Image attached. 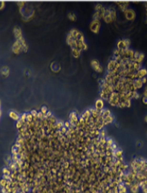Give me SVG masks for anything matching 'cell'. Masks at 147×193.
I'll return each instance as SVG.
<instances>
[{
    "instance_id": "cell-8",
    "label": "cell",
    "mask_w": 147,
    "mask_h": 193,
    "mask_svg": "<svg viewBox=\"0 0 147 193\" xmlns=\"http://www.w3.org/2000/svg\"><path fill=\"white\" fill-rule=\"evenodd\" d=\"M137 75V79H142L143 77H146L147 75V70L146 68H141L139 71L136 72Z\"/></svg>"
},
{
    "instance_id": "cell-48",
    "label": "cell",
    "mask_w": 147,
    "mask_h": 193,
    "mask_svg": "<svg viewBox=\"0 0 147 193\" xmlns=\"http://www.w3.org/2000/svg\"><path fill=\"white\" fill-rule=\"evenodd\" d=\"M146 13H147V8H146Z\"/></svg>"
},
{
    "instance_id": "cell-22",
    "label": "cell",
    "mask_w": 147,
    "mask_h": 193,
    "mask_svg": "<svg viewBox=\"0 0 147 193\" xmlns=\"http://www.w3.org/2000/svg\"><path fill=\"white\" fill-rule=\"evenodd\" d=\"M141 68H142V64L137 63V62H134V72H137V71H139Z\"/></svg>"
},
{
    "instance_id": "cell-23",
    "label": "cell",
    "mask_w": 147,
    "mask_h": 193,
    "mask_svg": "<svg viewBox=\"0 0 147 193\" xmlns=\"http://www.w3.org/2000/svg\"><path fill=\"white\" fill-rule=\"evenodd\" d=\"M33 119H34V117L33 116L31 115V112H29V113H26V122L27 123H31L32 120H33Z\"/></svg>"
},
{
    "instance_id": "cell-47",
    "label": "cell",
    "mask_w": 147,
    "mask_h": 193,
    "mask_svg": "<svg viewBox=\"0 0 147 193\" xmlns=\"http://www.w3.org/2000/svg\"><path fill=\"white\" fill-rule=\"evenodd\" d=\"M0 107H1V102H0Z\"/></svg>"
},
{
    "instance_id": "cell-26",
    "label": "cell",
    "mask_w": 147,
    "mask_h": 193,
    "mask_svg": "<svg viewBox=\"0 0 147 193\" xmlns=\"http://www.w3.org/2000/svg\"><path fill=\"white\" fill-rule=\"evenodd\" d=\"M68 18L71 20V21H76V19H77L76 15H75L74 14H73V13H70V14H69V15H68Z\"/></svg>"
},
{
    "instance_id": "cell-38",
    "label": "cell",
    "mask_w": 147,
    "mask_h": 193,
    "mask_svg": "<svg viewBox=\"0 0 147 193\" xmlns=\"http://www.w3.org/2000/svg\"><path fill=\"white\" fill-rule=\"evenodd\" d=\"M64 127H66V128H70V121H66V122H65V123H64Z\"/></svg>"
},
{
    "instance_id": "cell-36",
    "label": "cell",
    "mask_w": 147,
    "mask_h": 193,
    "mask_svg": "<svg viewBox=\"0 0 147 193\" xmlns=\"http://www.w3.org/2000/svg\"><path fill=\"white\" fill-rule=\"evenodd\" d=\"M31 113L32 116H33L34 118H37V115H38V112H37L35 110H32V111H31Z\"/></svg>"
},
{
    "instance_id": "cell-14",
    "label": "cell",
    "mask_w": 147,
    "mask_h": 193,
    "mask_svg": "<svg viewBox=\"0 0 147 193\" xmlns=\"http://www.w3.org/2000/svg\"><path fill=\"white\" fill-rule=\"evenodd\" d=\"M9 116H10L12 119H14V120H16V121L19 120V119H20V116H18V114L16 113L15 111H13L9 112Z\"/></svg>"
},
{
    "instance_id": "cell-31",
    "label": "cell",
    "mask_w": 147,
    "mask_h": 193,
    "mask_svg": "<svg viewBox=\"0 0 147 193\" xmlns=\"http://www.w3.org/2000/svg\"><path fill=\"white\" fill-rule=\"evenodd\" d=\"M126 107H131V99H126L125 101Z\"/></svg>"
},
{
    "instance_id": "cell-2",
    "label": "cell",
    "mask_w": 147,
    "mask_h": 193,
    "mask_svg": "<svg viewBox=\"0 0 147 193\" xmlns=\"http://www.w3.org/2000/svg\"><path fill=\"white\" fill-rule=\"evenodd\" d=\"M124 14H125L126 19L127 20H130V21L134 20L135 17H136V13H135V11L133 10V9H130V8L126 9V10L124 11Z\"/></svg>"
},
{
    "instance_id": "cell-17",
    "label": "cell",
    "mask_w": 147,
    "mask_h": 193,
    "mask_svg": "<svg viewBox=\"0 0 147 193\" xmlns=\"http://www.w3.org/2000/svg\"><path fill=\"white\" fill-rule=\"evenodd\" d=\"M69 34H70L74 39L77 40V38H78V35H79V31H78L77 29H71L70 31L69 32Z\"/></svg>"
},
{
    "instance_id": "cell-34",
    "label": "cell",
    "mask_w": 147,
    "mask_h": 193,
    "mask_svg": "<svg viewBox=\"0 0 147 193\" xmlns=\"http://www.w3.org/2000/svg\"><path fill=\"white\" fill-rule=\"evenodd\" d=\"M56 126L58 129H61V128L63 127V123H62V122H58V123H56Z\"/></svg>"
},
{
    "instance_id": "cell-24",
    "label": "cell",
    "mask_w": 147,
    "mask_h": 193,
    "mask_svg": "<svg viewBox=\"0 0 147 193\" xmlns=\"http://www.w3.org/2000/svg\"><path fill=\"white\" fill-rule=\"evenodd\" d=\"M6 185H7V180L3 178L1 180H0V187L1 188L5 187Z\"/></svg>"
},
{
    "instance_id": "cell-7",
    "label": "cell",
    "mask_w": 147,
    "mask_h": 193,
    "mask_svg": "<svg viewBox=\"0 0 147 193\" xmlns=\"http://www.w3.org/2000/svg\"><path fill=\"white\" fill-rule=\"evenodd\" d=\"M139 184H138V182H137V180H135L134 183H132L131 186L130 187V192L132 193H137L139 191Z\"/></svg>"
},
{
    "instance_id": "cell-16",
    "label": "cell",
    "mask_w": 147,
    "mask_h": 193,
    "mask_svg": "<svg viewBox=\"0 0 147 193\" xmlns=\"http://www.w3.org/2000/svg\"><path fill=\"white\" fill-rule=\"evenodd\" d=\"M117 4H118V5L120 6V9L123 11V12L126 10V9H127L128 6H129V3H128V2H121V3H117Z\"/></svg>"
},
{
    "instance_id": "cell-29",
    "label": "cell",
    "mask_w": 147,
    "mask_h": 193,
    "mask_svg": "<svg viewBox=\"0 0 147 193\" xmlns=\"http://www.w3.org/2000/svg\"><path fill=\"white\" fill-rule=\"evenodd\" d=\"M40 111L42 112V113L45 116V115L48 112V108H47V107H46V106H42V108H41V111Z\"/></svg>"
},
{
    "instance_id": "cell-20",
    "label": "cell",
    "mask_w": 147,
    "mask_h": 193,
    "mask_svg": "<svg viewBox=\"0 0 147 193\" xmlns=\"http://www.w3.org/2000/svg\"><path fill=\"white\" fill-rule=\"evenodd\" d=\"M80 50H79L77 49V48H72V55L74 57H75V58H79L80 56Z\"/></svg>"
},
{
    "instance_id": "cell-5",
    "label": "cell",
    "mask_w": 147,
    "mask_h": 193,
    "mask_svg": "<svg viewBox=\"0 0 147 193\" xmlns=\"http://www.w3.org/2000/svg\"><path fill=\"white\" fill-rule=\"evenodd\" d=\"M70 125L75 126L79 123V118H78V116L75 112H71L70 115Z\"/></svg>"
},
{
    "instance_id": "cell-10",
    "label": "cell",
    "mask_w": 147,
    "mask_h": 193,
    "mask_svg": "<svg viewBox=\"0 0 147 193\" xmlns=\"http://www.w3.org/2000/svg\"><path fill=\"white\" fill-rule=\"evenodd\" d=\"M14 34H15V38L17 39V40L21 39L22 38L21 30H20V29L18 28V27H17L14 28Z\"/></svg>"
},
{
    "instance_id": "cell-13",
    "label": "cell",
    "mask_w": 147,
    "mask_h": 193,
    "mask_svg": "<svg viewBox=\"0 0 147 193\" xmlns=\"http://www.w3.org/2000/svg\"><path fill=\"white\" fill-rule=\"evenodd\" d=\"M116 64H117V62H116L115 59H112V60H110L109 62V63H108V72H112V71L115 68Z\"/></svg>"
},
{
    "instance_id": "cell-39",
    "label": "cell",
    "mask_w": 147,
    "mask_h": 193,
    "mask_svg": "<svg viewBox=\"0 0 147 193\" xmlns=\"http://www.w3.org/2000/svg\"><path fill=\"white\" fill-rule=\"evenodd\" d=\"M61 132L62 133H66V132H67V128L63 126V127L61 128Z\"/></svg>"
},
{
    "instance_id": "cell-9",
    "label": "cell",
    "mask_w": 147,
    "mask_h": 193,
    "mask_svg": "<svg viewBox=\"0 0 147 193\" xmlns=\"http://www.w3.org/2000/svg\"><path fill=\"white\" fill-rule=\"evenodd\" d=\"M103 107H104V102H103L102 99H98L96 100V102H95V108L97 109L98 111H101V110H102Z\"/></svg>"
},
{
    "instance_id": "cell-32",
    "label": "cell",
    "mask_w": 147,
    "mask_h": 193,
    "mask_svg": "<svg viewBox=\"0 0 147 193\" xmlns=\"http://www.w3.org/2000/svg\"><path fill=\"white\" fill-rule=\"evenodd\" d=\"M139 97H140V95L137 92V91L133 92V98H134V99H138Z\"/></svg>"
},
{
    "instance_id": "cell-40",
    "label": "cell",
    "mask_w": 147,
    "mask_h": 193,
    "mask_svg": "<svg viewBox=\"0 0 147 193\" xmlns=\"http://www.w3.org/2000/svg\"><path fill=\"white\" fill-rule=\"evenodd\" d=\"M142 102H143V103H145L146 105H147V98L143 96V97H142Z\"/></svg>"
},
{
    "instance_id": "cell-33",
    "label": "cell",
    "mask_w": 147,
    "mask_h": 193,
    "mask_svg": "<svg viewBox=\"0 0 147 193\" xmlns=\"http://www.w3.org/2000/svg\"><path fill=\"white\" fill-rule=\"evenodd\" d=\"M43 116H44V115H43L41 111L38 112V115H37V118H38V119H43Z\"/></svg>"
},
{
    "instance_id": "cell-27",
    "label": "cell",
    "mask_w": 147,
    "mask_h": 193,
    "mask_svg": "<svg viewBox=\"0 0 147 193\" xmlns=\"http://www.w3.org/2000/svg\"><path fill=\"white\" fill-rule=\"evenodd\" d=\"M3 175H8V176H10L11 171H10V170L8 168V167H3Z\"/></svg>"
},
{
    "instance_id": "cell-15",
    "label": "cell",
    "mask_w": 147,
    "mask_h": 193,
    "mask_svg": "<svg viewBox=\"0 0 147 193\" xmlns=\"http://www.w3.org/2000/svg\"><path fill=\"white\" fill-rule=\"evenodd\" d=\"M134 83L135 87H136V89L142 88V86H143V83H142L141 79H136L135 80H134Z\"/></svg>"
},
{
    "instance_id": "cell-21",
    "label": "cell",
    "mask_w": 147,
    "mask_h": 193,
    "mask_svg": "<svg viewBox=\"0 0 147 193\" xmlns=\"http://www.w3.org/2000/svg\"><path fill=\"white\" fill-rule=\"evenodd\" d=\"M144 58H145V55L142 54V53H140L135 62H137V63H142V61L144 60Z\"/></svg>"
},
{
    "instance_id": "cell-19",
    "label": "cell",
    "mask_w": 147,
    "mask_h": 193,
    "mask_svg": "<svg viewBox=\"0 0 147 193\" xmlns=\"http://www.w3.org/2000/svg\"><path fill=\"white\" fill-rule=\"evenodd\" d=\"M110 15H111V18H112V19H113V21H114V20H115L116 18H117L116 11H115V9H114V7H110Z\"/></svg>"
},
{
    "instance_id": "cell-42",
    "label": "cell",
    "mask_w": 147,
    "mask_h": 193,
    "mask_svg": "<svg viewBox=\"0 0 147 193\" xmlns=\"http://www.w3.org/2000/svg\"><path fill=\"white\" fill-rule=\"evenodd\" d=\"M142 79V83H143V84H144V83H146L147 82V79H146V77H143V78H142V79Z\"/></svg>"
},
{
    "instance_id": "cell-35",
    "label": "cell",
    "mask_w": 147,
    "mask_h": 193,
    "mask_svg": "<svg viewBox=\"0 0 147 193\" xmlns=\"http://www.w3.org/2000/svg\"><path fill=\"white\" fill-rule=\"evenodd\" d=\"M118 107H120V108H124V107H126L125 102H119Z\"/></svg>"
},
{
    "instance_id": "cell-25",
    "label": "cell",
    "mask_w": 147,
    "mask_h": 193,
    "mask_svg": "<svg viewBox=\"0 0 147 193\" xmlns=\"http://www.w3.org/2000/svg\"><path fill=\"white\" fill-rule=\"evenodd\" d=\"M26 113H22L21 116H20V119H19V120L22 122L23 123H25L26 122Z\"/></svg>"
},
{
    "instance_id": "cell-3",
    "label": "cell",
    "mask_w": 147,
    "mask_h": 193,
    "mask_svg": "<svg viewBox=\"0 0 147 193\" xmlns=\"http://www.w3.org/2000/svg\"><path fill=\"white\" fill-rule=\"evenodd\" d=\"M90 63H91L92 67H93V69L95 72H97L98 73H102L103 72V67L100 65L99 62H98L97 59H93V60H91Z\"/></svg>"
},
{
    "instance_id": "cell-50",
    "label": "cell",
    "mask_w": 147,
    "mask_h": 193,
    "mask_svg": "<svg viewBox=\"0 0 147 193\" xmlns=\"http://www.w3.org/2000/svg\"><path fill=\"white\" fill-rule=\"evenodd\" d=\"M30 193H32V192H30Z\"/></svg>"
},
{
    "instance_id": "cell-1",
    "label": "cell",
    "mask_w": 147,
    "mask_h": 193,
    "mask_svg": "<svg viewBox=\"0 0 147 193\" xmlns=\"http://www.w3.org/2000/svg\"><path fill=\"white\" fill-rule=\"evenodd\" d=\"M100 26H101V23L99 20H93V21L91 22L90 25H89V29H90V31L92 32H94V33L95 34H98L100 30Z\"/></svg>"
},
{
    "instance_id": "cell-4",
    "label": "cell",
    "mask_w": 147,
    "mask_h": 193,
    "mask_svg": "<svg viewBox=\"0 0 147 193\" xmlns=\"http://www.w3.org/2000/svg\"><path fill=\"white\" fill-rule=\"evenodd\" d=\"M12 50L15 54H19V52L22 50V44L20 41L16 40V42H15L12 47Z\"/></svg>"
},
{
    "instance_id": "cell-6",
    "label": "cell",
    "mask_w": 147,
    "mask_h": 193,
    "mask_svg": "<svg viewBox=\"0 0 147 193\" xmlns=\"http://www.w3.org/2000/svg\"><path fill=\"white\" fill-rule=\"evenodd\" d=\"M103 19H104L105 22H106V23H110V22H112V21H113V19H112V18H111V15H110V8L109 9H105V15H104Z\"/></svg>"
},
{
    "instance_id": "cell-18",
    "label": "cell",
    "mask_w": 147,
    "mask_h": 193,
    "mask_svg": "<svg viewBox=\"0 0 147 193\" xmlns=\"http://www.w3.org/2000/svg\"><path fill=\"white\" fill-rule=\"evenodd\" d=\"M1 73H2V75H3V76L7 77L9 75V73H10V70H9V68L7 67V66H4V67L2 68Z\"/></svg>"
},
{
    "instance_id": "cell-43",
    "label": "cell",
    "mask_w": 147,
    "mask_h": 193,
    "mask_svg": "<svg viewBox=\"0 0 147 193\" xmlns=\"http://www.w3.org/2000/svg\"><path fill=\"white\" fill-rule=\"evenodd\" d=\"M144 96L147 98V87L145 88V91H144Z\"/></svg>"
},
{
    "instance_id": "cell-12",
    "label": "cell",
    "mask_w": 147,
    "mask_h": 193,
    "mask_svg": "<svg viewBox=\"0 0 147 193\" xmlns=\"http://www.w3.org/2000/svg\"><path fill=\"white\" fill-rule=\"evenodd\" d=\"M114 121V116H107L102 119V123H103V124H104V126L110 124V123H112Z\"/></svg>"
},
{
    "instance_id": "cell-41",
    "label": "cell",
    "mask_w": 147,
    "mask_h": 193,
    "mask_svg": "<svg viewBox=\"0 0 147 193\" xmlns=\"http://www.w3.org/2000/svg\"><path fill=\"white\" fill-rule=\"evenodd\" d=\"M4 6H5V3H4V2H0V10L3 9L4 7Z\"/></svg>"
},
{
    "instance_id": "cell-37",
    "label": "cell",
    "mask_w": 147,
    "mask_h": 193,
    "mask_svg": "<svg viewBox=\"0 0 147 193\" xmlns=\"http://www.w3.org/2000/svg\"><path fill=\"white\" fill-rule=\"evenodd\" d=\"M124 41H125V43H126V47L129 48V47H130V39H124Z\"/></svg>"
},
{
    "instance_id": "cell-44",
    "label": "cell",
    "mask_w": 147,
    "mask_h": 193,
    "mask_svg": "<svg viewBox=\"0 0 147 193\" xmlns=\"http://www.w3.org/2000/svg\"><path fill=\"white\" fill-rule=\"evenodd\" d=\"M87 49V45L86 43H83V46H82V50H86Z\"/></svg>"
},
{
    "instance_id": "cell-28",
    "label": "cell",
    "mask_w": 147,
    "mask_h": 193,
    "mask_svg": "<svg viewBox=\"0 0 147 193\" xmlns=\"http://www.w3.org/2000/svg\"><path fill=\"white\" fill-rule=\"evenodd\" d=\"M22 127H23V123L20 120H18V122L16 123V128L19 130V129H21Z\"/></svg>"
},
{
    "instance_id": "cell-11",
    "label": "cell",
    "mask_w": 147,
    "mask_h": 193,
    "mask_svg": "<svg viewBox=\"0 0 147 193\" xmlns=\"http://www.w3.org/2000/svg\"><path fill=\"white\" fill-rule=\"evenodd\" d=\"M117 45H118V49L120 50H125L126 49H128V47H126L124 39L119 40L118 42V43H117Z\"/></svg>"
},
{
    "instance_id": "cell-46",
    "label": "cell",
    "mask_w": 147,
    "mask_h": 193,
    "mask_svg": "<svg viewBox=\"0 0 147 193\" xmlns=\"http://www.w3.org/2000/svg\"><path fill=\"white\" fill-rule=\"evenodd\" d=\"M1 115H2V111H1V108H0V117H1Z\"/></svg>"
},
{
    "instance_id": "cell-45",
    "label": "cell",
    "mask_w": 147,
    "mask_h": 193,
    "mask_svg": "<svg viewBox=\"0 0 147 193\" xmlns=\"http://www.w3.org/2000/svg\"><path fill=\"white\" fill-rule=\"evenodd\" d=\"M145 121H146V123H147V116H146V117H145Z\"/></svg>"
},
{
    "instance_id": "cell-49",
    "label": "cell",
    "mask_w": 147,
    "mask_h": 193,
    "mask_svg": "<svg viewBox=\"0 0 147 193\" xmlns=\"http://www.w3.org/2000/svg\"><path fill=\"white\" fill-rule=\"evenodd\" d=\"M146 23H147V20H146Z\"/></svg>"
},
{
    "instance_id": "cell-30",
    "label": "cell",
    "mask_w": 147,
    "mask_h": 193,
    "mask_svg": "<svg viewBox=\"0 0 147 193\" xmlns=\"http://www.w3.org/2000/svg\"><path fill=\"white\" fill-rule=\"evenodd\" d=\"M18 160H19V156H18V155H12V161L13 162L17 163Z\"/></svg>"
}]
</instances>
